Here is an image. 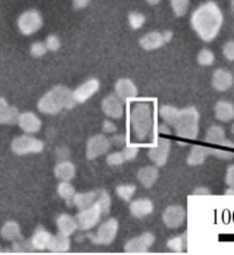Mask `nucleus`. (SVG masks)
I'll use <instances>...</instances> for the list:
<instances>
[{
	"label": "nucleus",
	"instance_id": "nucleus-3",
	"mask_svg": "<svg viewBox=\"0 0 234 255\" xmlns=\"http://www.w3.org/2000/svg\"><path fill=\"white\" fill-rule=\"evenodd\" d=\"M111 197L105 190H98V196L96 202L87 209L80 210L77 214L75 220L78 223V229L82 231L94 228L98 222L101 221L103 215L110 212Z\"/></svg>",
	"mask_w": 234,
	"mask_h": 255
},
{
	"label": "nucleus",
	"instance_id": "nucleus-16",
	"mask_svg": "<svg viewBox=\"0 0 234 255\" xmlns=\"http://www.w3.org/2000/svg\"><path fill=\"white\" fill-rule=\"evenodd\" d=\"M116 95L121 101H128L130 98H135L137 96V87L130 79L122 78L119 79L114 86Z\"/></svg>",
	"mask_w": 234,
	"mask_h": 255
},
{
	"label": "nucleus",
	"instance_id": "nucleus-7",
	"mask_svg": "<svg viewBox=\"0 0 234 255\" xmlns=\"http://www.w3.org/2000/svg\"><path fill=\"white\" fill-rule=\"evenodd\" d=\"M11 150L17 155H26L40 153L43 150L45 143L40 139L31 137V135L23 134L16 137L11 141Z\"/></svg>",
	"mask_w": 234,
	"mask_h": 255
},
{
	"label": "nucleus",
	"instance_id": "nucleus-9",
	"mask_svg": "<svg viewBox=\"0 0 234 255\" xmlns=\"http://www.w3.org/2000/svg\"><path fill=\"white\" fill-rule=\"evenodd\" d=\"M111 148V141L108 137L103 134L94 135L87 141L86 155L88 159H95L101 155L108 153Z\"/></svg>",
	"mask_w": 234,
	"mask_h": 255
},
{
	"label": "nucleus",
	"instance_id": "nucleus-32",
	"mask_svg": "<svg viewBox=\"0 0 234 255\" xmlns=\"http://www.w3.org/2000/svg\"><path fill=\"white\" fill-rule=\"evenodd\" d=\"M170 6L173 8L174 14L177 17H182L188 13L190 7V0H170Z\"/></svg>",
	"mask_w": 234,
	"mask_h": 255
},
{
	"label": "nucleus",
	"instance_id": "nucleus-20",
	"mask_svg": "<svg viewBox=\"0 0 234 255\" xmlns=\"http://www.w3.org/2000/svg\"><path fill=\"white\" fill-rule=\"evenodd\" d=\"M129 210L130 213H132L135 218L142 219L144 217H148V215L153 212L154 205L148 198H140L130 203Z\"/></svg>",
	"mask_w": 234,
	"mask_h": 255
},
{
	"label": "nucleus",
	"instance_id": "nucleus-10",
	"mask_svg": "<svg viewBox=\"0 0 234 255\" xmlns=\"http://www.w3.org/2000/svg\"><path fill=\"white\" fill-rule=\"evenodd\" d=\"M156 242V237L151 233H144L141 236L132 238L126 243L125 251L127 253H145Z\"/></svg>",
	"mask_w": 234,
	"mask_h": 255
},
{
	"label": "nucleus",
	"instance_id": "nucleus-8",
	"mask_svg": "<svg viewBox=\"0 0 234 255\" xmlns=\"http://www.w3.org/2000/svg\"><path fill=\"white\" fill-rule=\"evenodd\" d=\"M42 24V16L35 9L24 11L17 19L18 30L24 35H31L35 33V32H38L41 29Z\"/></svg>",
	"mask_w": 234,
	"mask_h": 255
},
{
	"label": "nucleus",
	"instance_id": "nucleus-5",
	"mask_svg": "<svg viewBox=\"0 0 234 255\" xmlns=\"http://www.w3.org/2000/svg\"><path fill=\"white\" fill-rule=\"evenodd\" d=\"M130 123L135 135L138 140H145L152 130V113L151 107L146 103H137L130 113Z\"/></svg>",
	"mask_w": 234,
	"mask_h": 255
},
{
	"label": "nucleus",
	"instance_id": "nucleus-30",
	"mask_svg": "<svg viewBox=\"0 0 234 255\" xmlns=\"http://www.w3.org/2000/svg\"><path fill=\"white\" fill-rule=\"evenodd\" d=\"M225 131L220 126H212L207 130L205 140L213 145H222L225 141Z\"/></svg>",
	"mask_w": 234,
	"mask_h": 255
},
{
	"label": "nucleus",
	"instance_id": "nucleus-38",
	"mask_svg": "<svg viewBox=\"0 0 234 255\" xmlns=\"http://www.w3.org/2000/svg\"><path fill=\"white\" fill-rule=\"evenodd\" d=\"M47 48L45 46V42H40V41H37L31 45L30 47V54L33 56L35 58H39V57H42L43 55L47 53Z\"/></svg>",
	"mask_w": 234,
	"mask_h": 255
},
{
	"label": "nucleus",
	"instance_id": "nucleus-39",
	"mask_svg": "<svg viewBox=\"0 0 234 255\" xmlns=\"http://www.w3.org/2000/svg\"><path fill=\"white\" fill-rule=\"evenodd\" d=\"M45 46L47 50L49 51H57L61 48V40L55 34H50L47 37L45 41Z\"/></svg>",
	"mask_w": 234,
	"mask_h": 255
},
{
	"label": "nucleus",
	"instance_id": "nucleus-22",
	"mask_svg": "<svg viewBox=\"0 0 234 255\" xmlns=\"http://www.w3.org/2000/svg\"><path fill=\"white\" fill-rule=\"evenodd\" d=\"M56 226L58 228V233H61L65 236H71L78 229V223L74 218L69 214H61L56 219Z\"/></svg>",
	"mask_w": 234,
	"mask_h": 255
},
{
	"label": "nucleus",
	"instance_id": "nucleus-36",
	"mask_svg": "<svg viewBox=\"0 0 234 255\" xmlns=\"http://www.w3.org/2000/svg\"><path fill=\"white\" fill-rule=\"evenodd\" d=\"M145 19L146 18H145L144 14L138 13V11H132V13H129V15H128L129 25L134 30L141 29V27L144 25Z\"/></svg>",
	"mask_w": 234,
	"mask_h": 255
},
{
	"label": "nucleus",
	"instance_id": "nucleus-43",
	"mask_svg": "<svg viewBox=\"0 0 234 255\" xmlns=\"http://www.w3.org/2000/svg\"><path fill=\"white\" fill-rule=\"evenodd\" d=\"M223 55L229 61H234V41L226 42L223 47Z\"/></svg>",
	"mask_w": 234,
	"mask_h": 255
},
{
	"label": "nucleus",
	"instance_id": "nucleus-41",
	"mask_svg": "<svg viewBox=\"0 0 234 255\" xmlns=\"http://www.w3.org/2000/svg\"><path fill=\"white\" fill-rule=\"evenodd\" d=\"M210 155H214L221 159H231L234 157V153L220 148H210Z\"/></svg>",
	"mask_w": 234,
	"mask_h": 255
},
{
	"label": "nucleus",
	"instance_id": "nucleus-31",
	"mask_svg": "<svg viewBox=\"0 0 234 255\" xmlns=\"http://www.w3.org/2000/svg\"><path fill=\"white\" fill-rule=\"evenodd\" d=\"M57 194L58 196L64 199V201L72 202L75 195V189L69 181H62L59 182L57 186Z\"/></svg>",
	"mask_w": 234,
	"mask_h": 255
},
{
	"label": "nucleus",
	"instance_id": "nucleus-35",
	"mask_svg": "<svg viewBox=\"0 0 234 255\" xmlns=\"http://www.w3.org/2000/svg\"><path fill=\"white\" fill-rule=\"evenodd\" d=\"M185 235L186 234H184L183 236H178V237H174L172 239H169V241L167 242L168 249L176 253L183 252V250L185 249V245H186Z\"/></svg>",
	"mask_w": 234,
	"mask_h": 255
},
{
	"label": "nucleus",
	"instance_id": "nucleus-46",
	"mask_svg": "<svg viewBox=\"0 0 234 255\" xmlns=\"http://www.w3.org/2000/svg\"><path fill=\"white\" fill-rule=\"evenodd\" d=\"M226 183H228L231 188H234V164L229 166L228 172H226Z\"/></svg>",
	"mask_w": 234,
	"mask_h": 255
},
{
	"label": "nucleus",
	"instance_id": "nucleus-25",
	"mask_svg": "<svg viewBox=\"0 0 234 255\" xmlns=\"http://www.w3.org/2000/svg\"><path fill=\"white\" fill-rule=\"evenodd\" d=\"M70 238L69 236H65L61 233H58L55 236H51V239L48 244L47 250H49L50 252L55 253H64L70 250Z\"/></svg>",
	"mask_w": 234,
	"mask_h": 255
},
{
	"label": "nucleus",
	"instance_id": "nucleus-48",
	"mask_svg": "<svg viewBox=\"0 0 234 255\" xmlns=\"http://www.w3.org/2000/svg\"><path fill=\"white\" fill-rule=\"evenodd\" d=\"M194 195H210V190L206 187H198L193 191Z\"/></svg>",
	"mask_w": 234,
	"mask_h": 255
},
{
	"label": "nucleus",
	"instance_id": "nucleus-19",
	"mask_svg": "<svg viewBox=\"0 0 234 255\" xmlns=\"http://www.w3.org/2000/svg\"><path fill=\"white\" fill-rule=\"evenodd\" d=\"M18 115L16 107L10 106L5 98L0 97V125H15Z\"/></svg>",
	"mask_w": 234,
	"mask_h": 255
},
{
	"label": "nucleus",
	"instance_id": "nucleus-6",
	"mask_svg": "<svg viewBox=\"0 0 234 255\" xmlns=\"http://www.w3.org/2000/svg\"><path fill=\"white\" fill-rule=\"evenodd\" d=\"M119 223L116 219L111 218L98 227L96 233H90L87 237L96 245H110L117 237Z\"/></svg>",
	"mask_w": 234,
	"mask_h": 255
},
{
	"label": "nucleus",
	"instance_id": "nucleus-28",
	"mask_svg": "<svg viewBox=\"0 0 234 255\" xmlns=\"http://www.w3.org/2000/svg\"><path fill=\"white\" fill-rule=\"evenodd\" d=\"M98 196V190L97 191H88V193H81L77 194L75 193L74 197L72 199L73 204L78 207L79 210H84L89 207L92 204L96 202Z\"/></svg>",
	"mask_w": 234,
	"mask_h": 255
},
{
	"label": "nucleus",
	"instance_id": "nucleus-1",
	"mask_svg": "<svg viewBox=\"0 0 234 255\" xmlns=\"http://www.w3.org/2000/svg\"><path fill=\"white\" fill-rule=\"evenodd\" d=\"M191 25L200 39L210 42L220 33L223 25V13L216 2L207 1L193 11Z\"/></svg>",
	"mask_w": 234,
	"mask_h": 255
},
{
	"label": "nucleus",
	"instance_id": "nucleus-47",
	"mask_svg": "<svg viewBox=\"0 0 234 255\" xmlns=\"http://www.w3.org/2000/svg\"><path fill=\"white\" fill-rule=\"evenodd\" d=\"M90 0H72L73 7L75 9H84L87 6L89 5Z\"/></svg>",
	"mask_w": 234,
	"mask_h": 255
},
{
	"label": "nucleus",
	"instance_id": "nucleus-26",
	"mask_svg": "<svg viewBox=\"0 0 234 255\" xmlns=\"http://www.w3.org/2000/svg\"><path fill=\"white\" fill-rule=\"evenodd\" d=\"M0 234H1V237L3 239L9 242H16L23 239L21 228H19L18 223L15 221H7L5 225L2 226Z\"/></svg>",
	"mask_w": 234,
	"mask_h": 255
},
{
	"label": "nucleus",
	"instance_id": "nucleus-54",
	"mask_svg": "<svg viewBox=\"0 0 234 255\" xmlns=\"http://www.w3.org/2000/svg\"><path fill=\"white\" fill-rule=\"evenodd\" d=\"M231 5H232V7H233V9H234V0H231Z\"/></svg>",
	"mask_w": 234,
	"mask_h": 255
},
{
	"label": "nucleus",
	"instance_id": "nucleus-55",
	"mask_svg": "<svg viewBox=\"0 0 234 255\" xmlns=\"http://www.w3.org/2000/svg\"><path fill=\"white\" fill-rule=\"evenodd\" d=\"M0 252H1V249H0Z\"/></svg>",
	"mask_w": 234,
	"mask_h": 255
},
{
	"label": "nucleus",
	"instance_id": "nucleus-12",
	"mask_svg": "<svg viewBox=\"0 0 234 255\" xmlns=\"http://www.w3.org/2000/svg\"><path fill=\"white\" fill-rule=\"evenodd\" d=\"M185 210L180 205H172L168 206L162 214V220L168 228L176 229L178 227L183 225L185 221Z\"/></svg>",
	"mask_w": 234,
	"mask_h": 255
},
{
	"label": "nucleus",
	"instance_id": "nucleus-52",
	"mask_svg": "<svg viewBox=\"0 0 234 255\" xmlns=\"http://www.w3.org/2000/svg\"><path fill=\"white\" fill-rule=\"evenodd\" d=\"M225 195H234V188H230L225 191Z\"/></svg>",
	"mask_w": 234,
	"mask_h": 255
},
{
	"label": "nucleus",
	"instance_id": "nucleus-49",
	"mask_svg": "<svg viewBox=\"0 0 234 255\" xmlns=\"http://www.w3.org/2000/svg\"><path fill=\"white\" fill-rule=\"evenodd\" d=\"M162 33H164L165 40H166V42H167V43L170 41V40L173 39V32H172V31H169V30H166V31L162 32Z\"/></svg>",
	"mask_w": 234,
	"mask_h": 255
},
{
	"label": "nucleus",
	"instance_id": "nucleus-15",
	"mask_svg": "<svg viewBox=\"0 0 234 255\" xmlns=\"http://www.w3.org/2000/svg\"><path fill=\"white\" fill-rule=\"evenodd\" d=\"M17 123L26 133H37L41 129V121L32 112H24L18 115Z\"/></svg>",
	"mask_w": 234,
	"mask_h": 255
},
{
	"label": "nucleus",
	"instance_id": "nucleus-29",
	"mask_svg": "<svg viewBox=\"0 0 234 255\" xmlns=\"http://www.w3.org/2000/svg\"><path fill=\"white\" fill-rule=\"evenodd\" d=\"M208 155H210V148L209 147L204 146H193L188 157V163L190 165L196 166L200 165L205 162Z\"/></svg>",
	"mask_w": 234,
	"mask_h": 255
},
{
	"label": "nucleus",
	"instance_id": "nucleus-37",
	"mask_svg": "<svg viewBox=\"0 0 234 255\" xmlns=\"http://www.w3.org/2000/svg\"><path fill=\"white\" fill-rule=\"evenodd\" d=\"M198 63L200 64L201 66H210L213 65L214 62H215V55L212 50L209 49H202L200 53L198 54Z\"/></svg>",
	"mask_w": 234,
	"mask_h": 255
},
{
	"label": "nucleus",
	"instance_id": "nucleus-42",
	"mask_svg": "<svg viewBox=\"0 0 234 255\" xmlns=\"http://www.w3.org/2000/svg\"><path fill=\"white\" fill-rule=\"evenodd\" d=\"M138 151H140L138 147H125V148L121 150V153L124 155L125 161L127 162V161H132V159L136 157Z\"/></svg>",
	"mask_w": 234,
	"mask_h": 255
},
{
	"label": "nucleus",
	"instance_id": "nucleus-18",
	"mask_svg": "<svg viewBox=\"0 0 234 255\" xmlns=\"http://www.w3.org/2000/svg\"><path fill=\"white\" fill-rule=\"evenodd\" d=\"M164 33L159 31H152L140 39V45L144 50H156L166 45Z\"/></svg>",
	"mask_w": 234,
	"mask_h": 255
},
{
	"label": "nucleus",
	"instance_id": "nucleus-14",
	"mask_svg": "<svg viewBox=\"0 0 234 255\" xmlns=\"http://www.w3.org/2000/svg\"><path fill=\"white\" fill-rule=\"evenodd\" d=\"M102 110L106 117L111 119H120L124 115L122 101L114 94H111L103 99Z\"/></svg>",
	"mask_w": 234,
	"mask_h": 255
},
{
	"label": "nucleus",
	"instance_id": "nucleus-33",
	"mask_svg": "<svg viewBox=\"0 0 234 255\" xmlns=\"http://www.w3.org/2000/svg\"><path fill=\"white\" fill-rule=\"evenodd\" d=\"M177 112H178V110L176 109V107H173L170 105L161 106L160 110H159L160 117L164 119V121L169 126L173 125L174 120H175V118H176Z\"/></svg>",
	"mask_w": 234,
	"mask_h": 255
},
{
	"label": "nucleus",
	"instance_id": "nucleus-13",
	"mask_svg": "<svg viewBox=\"0 0 234 255\" xmlns=\"http://www.w3.org/2000/svg\"><path fill=\"white\" fill-rule=\"evenodd\" d=\"M170 141L167 138H160L158 145L149 150V157L157 166H164L168 159Z\"/></svg>",
	"mask_w": 234,
	"mask_h": 255
},
{
	"label": "nucleus",
	"instance_id": "nucleus-27",
	"mask_svg": "<svg viewBox=\"0 0 234 255\" xmlns=\"http://www.w3.org/2000/svg\"><path fill=\"white\" fill-rule=\"evenodd\" d=\"M216 119L222 122H229L234 119V106L233 104L226 101H221L215 106Z\"/></svg>",
	"mask_w": 234,
	"mask_h": 255
},
{
	"label": "nucleus",
	"instance_id": "nucleus-34",
	"mask_svg": "<svg viewBox=\"0 0 234 255\" xmlns=\"http://www.w3.org/2000/svg\"><path fill=\"white\" fill-rule=\"evenodd\" d=\"M135 191H136V186L135 185H120L116 188L118 196L126 202H129L133 198Z\"/></svg>",
	"mask_w": 234,
	"mask_h": 255
},
{
	"label": "nucleus",
	"instance_id": "nucleus-23",
	"mask_svg": "<svg viewBox=\"0 0 234 255\" xmlns=\"http://www.w3.org/2000/svg\"><path fill=\"white\" fill-rule=\"evenodd\" d=\"M50 239H51V234L49 231H47L45 228H42V227H39V228H37V230L34 231V234L32 235V237H31L30 242H31V245L33 247V250L43 251V250H47Z\"/></svg>",
	"mask_w": 234,
	"mask_h": 255
},
{
	"label": "nucleus",
	"instance_id": "nucleus-51",
	"mask_svg": "<svg viewBox=\"0 0 234 255\" xmlns=\"http://www.w3.org/2000/svg\"><path fill=\"white\" fill-rule=\"evenodd\" d=\"M146 2L149 3V5H151V6H156V5H158V3H159L161 0H145Z\"/></svg>",
	"mask_w": 234,
	"mask_h": 255
},
{
	"label": "nucleus",
	"instance_id": "nucleus-24",
	"mask_svg": "<svg viewBox=\"0 0 234 255\" xmlns=\"http://www.w3.org/2000/svg\"><path fill=\"white\" fill-rule=\"evenodd\" d=\"M55 177L61 181H70L72 180L75 175V167L72 162L70 161H61L57 163L54 169Z\"/></svg>",
	"mask_w": 234,
	"mask_h": 255
},
{
	"label": "nucleus",
	"instance_id": "nucleus-40",
	"mask_svg": "<svg viewBox=\"0 0 234 255\" xmlns=\"http://www.w3.org/2000/svg\"><path fill=\"white\" fill-rule=\"evenodd\" d=\"M126 162L124 155H122L121 151H116V153L110 154L108 158H106V163L111 166H119L121 165L122 163Z\"/></svg>",
	"mask_w": 234,
	"mask_h": 255
},
{
	"label": "nucleus",
	"instance_id": "nucleus-11",
	"mask_svg": "<svg viewBox=\"0 0 234 255\" xmlns=\"http://www.w3.org/2000/svg\"><path fill=\"white\" fill-rule=\"evenodd\" d=\"M98 89H100V81L95 78L88 79L82 85L79 86L74 91H72L75 103L82 104L87 102L92 96L97 93Z\"/></svg>",
	"mask_w": 234,
	"mask_h": 255
},
{
	"label": "nucleus",
	"instance_id": "nucleus-21",
	"mask_svg": "<svg viewBox=\"0 0 234 255\" xmlns=\"http://www.w3.org/2000/svg\"><path fill=\"white\" fill-rule=\"evenodd\" d=\"M158 177H159V170L157 169V166L153 165L142 167L137 173L138 181H140L145 188H151V187L157 182Z\"/></svg>",
	"mask_w": 234,
	"mask_h": 255
},
{
	"label": "nucleus",
	"instance_id": "nucleus-17",
	"mask_svg": "<svg viewBox=\"0 0 234 255\" xmlns=\"http://www.w3.org/2000/svg\"><path fill=\"white\" fill-rule=\"evenodd\" d=\"M233 82L234 79L231 72L223 69H218L214 72L212 85L214 87V89H216L217 91L229 90L230 88L233 86Z\"/></svg>",
	"mask_w": 234,
	"mask_h": 255
},
{
	"label": "nucleus",
	"instance_id": "nucleus-44",
	"mask_svg": "<svg viewBox=\"0 0 234 255\" xmlns=\"http://www.w3.org/2000/svg\"><path fill=\"white\" fill-rule=\"evenodd\" d=\"M102 130L104 131L105 133H114L117 131V127L113 122H111L110 120H105V121L103 122Z\"/></svg>",
	"mask_w": 234,
	"mask_h": 255
},
{
	"label": "nucleus",
	"instance_id": "nucleus-53",
	"mask_svg": "<svg viewBox=\"0 0 234 255\" xmlns=\"http://www.w3.org/2000/svg\"><path fill=\"white\" fill-rule=\"evenodd\" d=\"M231 131H232V133L234 134V123H233V126H232V128H231Z\"/></svg>",
	"mask_w": 234,
	"mask_h": 255
},
{
	"label": "nucleus",
	"instance_id": "nucleus-2",
	"mask_svg": "<svg viewBox=\"0 0 234 255\" xmlns=\"http://www.w3.org/2000/svg\"><path fill=\"white\" fill-rule=\"evenodd\" d=\"M72 91L64 86H56L45 94L38 102V110L41 113L54 115L62 110H71L75 106Z\"/></svg>",
	"mask_w": 234,
	"mask_h": 255
},
{
	"label": "nucleus",
	"instance_id": "nucleus-45",
	"mask_svg": "<svg viewBox=\"0 0 234 255\" xmlns=\"http://www.w3.org/2000/svg\"><path fill=\"white\" fill-rule=\"evenodd\" d=\"M110 141H111V145L121 147L126 143V137L124 134H116L110 139Z\"/></svg>",
	"mask_w": 234,
	"mask_h": 255
},
{
	"label": "nucleus",
	"instance_id": "nucleus-4",
	"mask_svg": "<svg viewBox=\"0 0 234 255\" xmlns=\"http://www.w3.org/2000/svg\"><path fill=\"white\" fill-rule=\"evenodd\" d=\"M199 112L196 107H186L183 110H178L172 126L178 137L196 139L199 133Z\"/></svg>",
	"mask_w": 234,
	"mask_h": 255
},
{
	"label": "nucleus",
	"instance_id": "nucleus-50",
	"mask_svg": "<svg viewBox=\"0 0 234 255\" xmlns=\"http://www.w3.org/2000/svg\"><path fill=\"white\" fill-rule=\"evenodd\" d=\"M159 131L162 133V134H169L170 133V130L167 128V126L166 125H160L159 126Z\"/></svg>",
	"mask_w": 234,
	"mask_h": 255
}]
</instances>
